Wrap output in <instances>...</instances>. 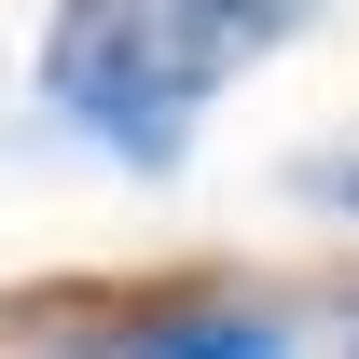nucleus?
Wrapping results in <instances>:
<instances>
[{
  "mask_svg": "<svg viewBox=\"0 0 359 359\" xmlns=\"http://www.w3.org/2000/svg\"><path fill=\"white\" fill-rule=\"evenodd\" d=\"M111 359H304V346H290V318L194 290V304H152V318H125V346H111Z\"/></svg>",
  "mask_w": 359,
  "mask_h": 359,
  "instance_id": "obj_2",
  "label": "nucleus"
},
{
  "mask_svg": "<svg viewBox=\"0 0 359 359\" xmlns=\"http://www.w3.org/2000/svg\"><path fill=\"white\" fill-rule=\"evenodd\" d=\"M346 359H359V304H346Z\"/></svg>",
  "mask_w": 359,
  "mask_h": 359,
  "instance_id": "obj_4",
  "label": "nucleus"
},
{
  "mask_svg": "<svg viewBox=\"0 0 359 359\" xmlns=\"http://www.w3.org/2000/svg\"><path fill=\"white\" fill-rule=\"evenodd\" d=\"M304 208H332V222H359V152H318V166H304Z\"/></svg>",
  "mask_w": 359,
  "mask_h": 359,
  "instance_id": "obj_3",
  "label": "nucleus"
},
{
  "mask_svg": "<svg viewBox=\"0 0 359 359\" xmlns=\"http://www.w3.org/2000/svg\"><path fill=\"white\" fill-rule=\"evenodd\" d=\"M290 28H304V0H55L42 111L83 138V152L166 180L180 152H194V125H208V97H222L249 55H276Z\"/></svg>",
  "mask_w": 359,
  "mask_h": 359,
  "instance_id": "obj_1",
  "label": "nucleus"
}]
</instances>
